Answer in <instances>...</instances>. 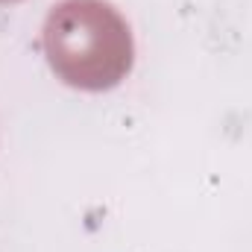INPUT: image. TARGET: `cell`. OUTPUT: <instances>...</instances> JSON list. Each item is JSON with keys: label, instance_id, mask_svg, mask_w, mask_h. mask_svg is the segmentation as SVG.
Instances as JSON below:
<instances>
[{"label": "cell", "instance_id": "1", "mask_svg": "<svg viewBox=\"0 0 252 252\" xmlns=\"http://www.w3.org/2000/svg\"><path fill=\"white\" fill-rule=\"evenodd\" d=\"M50 70L79 91H109L121 85L135 62L132 30L109 0H62L41 30Z\"/></svg>", "mask_w": 252, "mask_h": 252}, {"label": "cell", "instance_id": "2", "mask_svg": "<svg viewBox=\"0 0 252 252\" xmlns=\"http://www.w3.org/2000/svg\"><path fill=\"white\" fill-rule=\"evenodd\" d=\"M0 3H18V0H0Z\"/></svg>", "mask_w": 252, "mask_h": 252}]
</instances>
